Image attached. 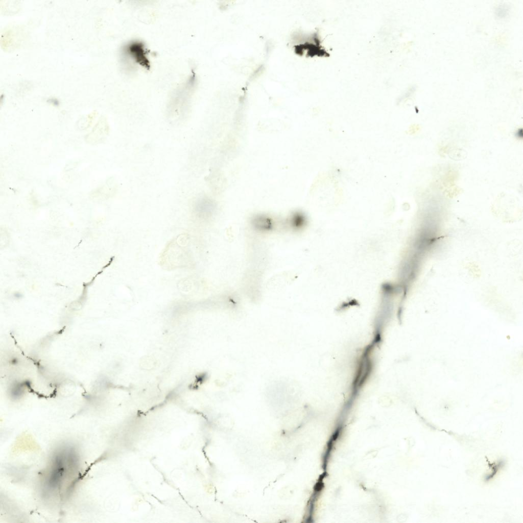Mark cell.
<instances>
[{
	"label": "cell",
	"mask_w": 523,
	"mask_h": 523,
	"mask_svg": "<svg viewBox=\"0 0 523 523\" xmlns=\"http://www.w3.org/2000/svg\"><path fill=\"white\" fill-rule=\"evenodd\" d=\"M192 209L196 217L206 218L213 213L216 209V204L210 198L200 195L194 199Z\"/></svg>",
	"instance_id": "3"
},
{
	"label": "cell",
	"mask_w": 523,
	"mask_h": 523,
	"mask_svg": "<svg viewBox=\"0 0 523 523\" xmlns=\"http://www.w3.org/2000/svg\"><path fill=\"white\" fill-rule=\"evenodd\" d=\"M252 228L262 232H266L272 230L274 228V221L270 217L264 214H257L253 216L250 220Z\"/></svg>",
	"instance_id": "4"
},
{
	"label": "cell",
	"mask_w": 523,
	"mask_h": 523,
	"mask_svg": "<svg viewBox=\"0 0 523 523\" xmlns=\"http://www.w3.org/2000/svg\"><path fill=\"white\" fill-rule=\"evenodd\" d=\"M517 137L521 138L522 136V130L521 129L520 130H518V132H517Z\"/></svg>",
	"instance_id": "7"
},
{
	"label": "cell",
	"mask_w": 523,
	"mask_h": 523,
	"mask_svg": "<svg viewBox=\"0 0 523 523\" xmlns=\"http://www.w3.org/2000/svg\"><path fill=\"white\" fill-rule=\"evenodd\" d=\"M65 454L63 453L57 454L52 461L46 482L47 487L52 491L57 489L60 486L64 479L67 465L75 456L74 455L69 460L73 454L69 457L70 454Z\"/></svg>",
	"instance_id": "1"
},
{
	"label": "cell",
	"mask_w": 523,
	"mask_h": 523,
	"mask_svg": "<svg viewBox=\"0 0 523 523\" xmlns=\"http://www.w3.org/2000/svg\"><path fill=\"white\" fill-rule=\"evenodd\" d=\"M504 465L503 461H500L496 465H494L493 467V470L490 474L488 475L485 479L486 481H488L491 479L493 476L497 472L498 469Z\"/></svg>",
	"instance_id": "6"
},
{
	"label": "cell",
	"mask_w": 523,
	"mask_h": 523,
	"mask_svg": "<svg viewBox=\"0 0 523 523\" xmlns=\"http://www.w3.org/2000/svg\"><path fill=\"white\" fill-rule=\"evenodd\" d=\"M305 216L301 211H296L291 213L287 223L290 227L294 230L301 229L306 223Z\"/></svg>",
	"instance_id": "5"
},
{
	"label": "cell",
	"mask_w": 523,
	"mask_h": 523,
	"mask_svg": "<svg viewBox=\"0 0 523 523\" xmlns=\"http://www.w3.org/2000/svg\"><path fill=\"white\" fill-rule=\"evenodd\" d=\"M124 52L134 62L145 68L149 69L150 62L147 50L140 41H133L125 46Z\"/></svg>",
	"instance_id": "2"
}]
</instances>
